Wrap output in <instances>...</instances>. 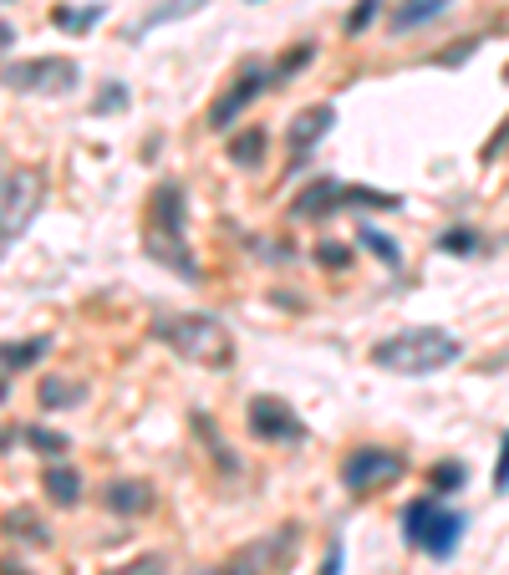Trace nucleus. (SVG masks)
<instances>
[{
    "label": "nucleus",
    "mask_w": 509,
    "mask_h": 575,
    "mask_svg": "<svg viewBox=\"0 0 509 575\" xmlns=\"http://www.w3.org/2000/svg\"><path fill=\"white\" fill-rule=\"evenodd\" d=\"M82 67L72 57H26V61H6V87L11 92H31V97H51V92H72Z\"/></svg>",
    "instance_id": "8"
},
{
    "label": "nucleus",
    "mask_w": 509,
    "mask_h": 575,
    "mask_svg": "<svg viewBox=\"0 0 509 575\" xmlns=\"http://www.w3.org/2000/svg\"><path fill=\"white\" fill-rule=\"evenodd\" d=\"M183 225H189V205H183L179 179L153 184L148 215H143V255L158 265H169L173 276L199 280V260H194V250H189V240H183Z\"/></svg>",
    "instance_id": "1"
},
{
    "label": "nucleus",
    "mask_w": 509,
    "mask_h": 575,
    "mask_svg": "<svg viewBox=\"0 0 509 575\" xmlns=\"http://www.w3.org/2000/svg\"><path fill=\"white\" fill-rule=\"evenodd\" d=\"M489 153H509V122H505V132H499L495 143H489Z\"/></svg>",
    "instance_id": "34"
},
{
    "label": "nucleus",
    "mask_w": 509,
    "mask_h": 575,
    "mask_svg": "<svg viewBox=\"0 0 509 575\" xmlns=\"http://www.w3.org/2000/svg\"><path fill=\"white\" fill-rule=\"evenodd\" d=\"M194 428H199V438H209V448H214V464H224V468H240V458H234V448H230V444H219V438H214V423H209L204 413H194Z\"/></svg>",
    "instance_id": "25"
},
{
    "label": "nucleus",
    "mask_w": 509,
    "mask_h": 575,
    "mask_svg": "<svg viewBox=\"0 0 509 575\" xmlns=\"http://www.w3.org/2000/svg\"><path fill=\"white\" fill-rule=\"evenodd\" d=\"M377 11H382V0H357V11L347 16V37H362L367 26L377 21Z\"/></svg>",
    "instance_id": "29"
},
{
    "label": "nucleus",
    "mask_w": 509,
    "mask_h": 575,
    "mask_svg": "<svg viewBox=\"0 0 509 575\" xmlns=\"http://www.w3.org/2000/svg\"><path fill=\"white\" fill-rule=\"evenodd\" d=\"M244 413H250L255 438H266V444H306V423L291 413V403H280L270 393H255Z\"/></svg>",
    "instance_id": "10"
},
{
    "label": "nucleus",
    "mask_w": 509,
    "mask_h": 575,
    "mask_svg": "<svg viewBox=\"0 0 509 575\" xmlns=\"http://www.w3.org/2000/svg\"><path fill=\"white\" fill-rule=\"evenodd\" d=\"M37 205H41V168H31V163L6 168V205H0L6 209V215H0V240H6V250L21 240V229L31 225Z\"/></svg>",
    "instance_id": "9"
},
{
    "label": "nucleus",
    "mask_w": 509,
    "mask_h": 575,
    "mask_svg": "<svg viewBox=\"0 0 509 575\" xmlns=\"http://www.w3.org/2000/svg\"><path fill=\"white\" fill-rule=\"evenodd\" d=\"M122 108H128V87H122V82H108L98 97H92V112H98V118H108V112H122Z\"/></svg>",
    "instance_id": "26"
},
{
    "label": "nucleus",
    "mask_w": 509,
    "mask_h": 575,
    "mask_svg": "<svg viewBox=\"0 0 509 575\" xmlns=\"http://www.w3.org/2000/svg\"><path fill=\"white\" fill-rule=\"evenodd\" d=\"M311 57H316V41H296V47L286 51V57H280V61H276L280 82H286V77H291V72H301V67H306V61H311Z\"/></svg>",
    "instance_id": "27"
},
{
    "label": "nucleus",
    "mask_w": 509,
    "mask_h": 575,
    "mask_svg": "<svg viewBox=\"0 0 509 575\" xmlns=\"http://www.w3.org/2000/svg\"><path fill=\"white\" fill-rule=\"evenodd\" d=\"M463 484H469V468H463L459 458H443V464L428 468V494H438V499H443V494H459Z\"/></svg>",
    "instance_id": "21"
},
{
    "label": "nucleus",
    "mask_w": 509,
    "mask_h": 575,
    "mask_svg": "<svg viewBox=\"0 0 509 575\" xmlns=\"http://www.w3.org/2000/svg\"><path fill=\"white\" fill-rule=\"evenodd\" d=\"M443 11H449V0H402L398 11L388 16V26L392 31H412V26L433 21V16H443Z\"/></svg>",
    "instance_id": "17"
},
{
    "label": "nucleus",
    "mask_w": 509,
    "mask_h": 575,
    "mask_svg": "<svg viewBox=\"0 0 509 575\" xmlns=\"http://www.w3.org/2000/svg\"><path fill=\"white\" fill-rule=\"evenodd\" d=\"M102 16H108V6H57L51 26H57V31H92Z\"/></svg>",
    "instance_id": "22"
},
{
    "label": "nucleus",
    "mask_w": 509,
    "mask_h": 575,
    "mask_svg": "<svg viewBox=\"0 0 509 575\" xmlns=\"http://www.w3.org/2000/svg\"><path fill=\"white\" fill-rule=\"evenodd\" d=\"M495 494H509V433H505L499 458H495Z\"/></svg>",
    "instance_id": "32"
},
{
    "label": "nucleus",
    "mask_w": 509,
    "mask_h": 575,
    "mask_svg": "<svg viewBox=\"0 0 509 575\" xmlns=\"http://www.w3.org/2000/svg\"><path fill=\"white\" fill-rule=\"evenodd\" d=\"M296 545H301V525H280L270 535L240 545L224 565H209V571H194V575H286L296 561Z\"/></svg>",
    "instance_id": "5"
},
{
    "label": "nucleus",
    "mask_w": 509,
    "mask_h": 575,
    "mask_svg": "<svg viewBox=\"0 0 509 575\" xmlns=\"http://www.w3.org/2000/svg\"><path fill=\"white\" fill-rule=\"evenodd\" d=\"M316 265H327V270H341V265H352V245L321 240V245H316Z\"/></svg>",
    "instance_id": "28"
},
{
    "label": "nucleus",
    "mask_w": 509,
    "mask_h": 575,
    "mask_svg": "<svg viewBox=\"0 0 509 575\" xmlns=\"http://www.w3.org/2000/svg\"><path fill=\"white\" fill-rule=\"evenodd\" d=\"M153 341L183 357L189 367H204V371H224L234 361V331L219 316L204 311H163L153 316Z\"/></svg>",
    "instance_id": "2"
},
{
    "label": "nucleus",
    "mask_w": 509,
    "mask_h": 575,
    "mask_svg": "<svg viewBox=\"0 0 509 575\" xmlns=\"http://www.w3.org/2000/svg\"><path fill=\"white\" fill-rule=\"evenodd\" d=\"M82 397H87V387H82V383H67V377H57V371H51V377H41V387H37V403H41L47 413L77 408Z\"/></svg>",
    "instance_id": "16"
},
{
    "label": "nucleus",
    "mask_w": 509,
    "mask_h": 575,
    "mask_svg": "<svg viewBox=\"0 0 509 575\" xmlns=\"http://www.w3.org/2000/svg\"><path fill=\"white\" fill-rule=\"evenodd\" d=\"M357 245H367L388 270H402V245L392 240V235H382V229H372V225H357Z\"/></svg>",
    "instance_id": "19"
},
{
    "label": "nucleus",
    "mask_w": 509,
    "mask_h": 575,
    "mask_svg": "<svg viewBox=\"0 0 509 575\" xmlns=\"http://www.w3.org/2000/svg\"><path fill=\"white\" fill-rule=\"evenodd\" d=\"M408 474V458L398 448H382V444H362L347 454L341 464V489L347 494H372V489H388Z\"/></svg>",
    "instance_id": "6"
},
{
    "label": "nucleus",
    "mask_w": 509,
    "mask_h": 575,
    "mask_svg": "<svg viewBox=\"0 0 509 575\" xmlns=\"http://www.w3.org/2000/svg\"><path fill=\"white\" fill-rule=\"evenodd\" d=\"M41 489H47L51 504H61V509H72L77 499H82V474L67 464H51L47 474H41Z\"/></svg>",
    "instance_id": "14"
},
{
    "label": "nucleus",
    "mask_w": 509,
    "mask_h": 575,
    "mask_svg": "<svg viewBox=\"0 0 509 575\" xmlns=\"http://www.w3.org/2000/svg\"><path fill=\"white\" fill-rule=\"evenodd\" d=\"M321 575H341V539H327V561H321Z\"/></svg>",
    "instance_id": "33"
},
{
    "label": "nucleus",
    "mask_w": 509,
    "mask_h": 575,
    "mask_svg": "<svg viewBox=\"0 0 509 575\" xmlns=\"http://www.w3.org/2000/svg\"><path fill=\"white\" fill-rule=\"evenodd\" d=\"M331 122H337V108H331V102H316V108L296 112V122H291V153H296V158L311 153V148L327 138Z\"/></svg>",
    "instance_id": "12"
},
{
    "label": "nucleus",
    "mask_w": 509,
    "mask_h": 575,
    "mask_svg": "<svg viewBox=\"0 0 509 575\" xmlns=\"http://www.w3.org/2000/svg\"><path fill=\"white\" fill-rule=\"evenodd\" d=\"M47 351H51V336H37V341H26V347L21 341H6V383H11L21 367H37Z\"/></svg>",
    "instance_id": "20"
},
{
    "label": "nucleus",
    "mask_w": 509,
    "mask_h": 575,
    "mask_svg": "<svg viewBox=\"0 0 509 575\" xmlns=\"http://www.w3.org/2000/svg\"><path fill=\"white\" fill-rule=\"evenodd\" d=\"M102 575H163V561H158V555H138V561L112 565V571H102Z\"/></svg>",
    "instance_id": "31"
},
{
    "label": "nucleus",
    "mask_w": 509,
    "mask_h": 575,
    "mask_svg": "<svg viewBox=\"0 0 509 575\" xmlns=\"http://www.w3.org/2000/svg\"><path fill=\"white\" fill-rule=\"evenodd\" d=\"M438 250H443V255H453V260H463V255H473V250H479V229H469V225H453V229H443V235H438Z\"/></svg>",
    "instance_id": "23"
},
{
    "label": "nucleus",
    "mask_w": 509,
    "mask_h": 575,
    "mask_svg": "<svg viewBox=\"0 0 509 575\" xmlns=\"http://www.w3.org/2000/svg\"><path fill=\"white\" fill-rule=\"evenodd\" d=\"M6 529H26V539H37V545H47V525H41L37 515H26V509H21V515L11 509V515H6Z\"/></svg>",
    "instance_id": "30"
},
{
    "label": "nucleus",
    "mask_w": 509,
    "mask_h": 575,
    "mask_svg": "<svg viewBox=\"0 0 509 575\" xmlns=\"http://www.w3.org/2000/svg\"><path fill=\"white\" fill-rule=\"evenodd\" d=\"M224 148H230V163L234 168H260V163H266L270 138H266V128H244V132H234Z\"/></svg>",
    "instance_id": "15"
},
{
    "label": "nucleus",
    "mask_w": 509,
    "mask_h": 575,
    "mask_svg": "<svg viewBox=\"0 0 509 575\" xmlns=\"http://www.w3.org/2000/svg\"><path fill=\"white\" fill-rule=\"evenodd\" d=\"M102 499H108L112 515H148V509H153V484H143V479H112Z\"/></svg>",
    "instance_id": "13"
},
{
    "label": "nucleus",
    "mask_w": 509,
    "mask_h": 575,
    "mask_svg": "<svg viewBox=\"0 0 509 575\" xmlns=\"http://www.w3.org/2000/svg\"><path fill=\"white\" fill-rule=\"evenodd\" d=\"M276 82H280V72H276V67H266V61H244L240 72H234V82L224 87V92H219L214 102H209L204 122H209V128H214V132H224L234 118H240L244 108H250L255 97H266Z\"/></svg>",
    "instance_id": "7"
},
{
    "label": "nucleus",
    "mask_w": 509,
    "mask_h": 575,
    "mask_svg": "<svg viewBox=\"0 0 509 575\" xmlns=\"http://www.w3.org/2000/svg\"><path fill=\"white\" fill-rule=\"evenodd\" d=\"M459 357V336L443 331V326H408V331H392L388 341L372 347V367L392 371V377H428V371L449 367Z\"/></svg>",
    "instance_id": "3"
},
{
    "label": "nucleus",
    "mask_w": 509,
    "mask_h": 575,
    "mask_svg": "<svg viewBox=\"0 0 509 575\" xmlns=\"http://www.w3.org/2000/svg\"><path fill=\"white\" fill-rule=\"evenodd\" d=\"M209 0H163L158 11H148L143 21L128 31V37H143V31H158V26H169V21H179V16H194V11H204Z\"/></svg>",
    "instance_id": "18"
},
{
    "label": "nucleus",
    "mask_w": 509,
    "mask_h": 575,
    "mask_svg": "<svg viewBox=\"0 0 509 575\" xmlns=\"http://www.w3.org/2000/svg\"><path fill=\"white\" fill-rule=\"evenodd\" d=\"M463 529H469L463 509L443 504L438 494H423V499H412L408 509H402V539H408L412 551H428L433 561H449V555L459 551Z\"/></svg>",
    "instance_id": "4"
},
{
    "label": "nucleus",
    "mask_w": 509,
    "mask_h": 575,
    "mask_svg": "<svg viewBox=\"0 0 509 575\" xmlns=\"http://www.w3.org/2000/svg\"><path fill=\"white\" fill-rule=\"evenodd\" d=\"M337 209H347V184L327 174V179H311L301 194H296L291 215L296 219H327V215H337Z\"/></svg>",
    "instance_id": "11"
},
{
    "label": "nucleus",
    "mask_w": 509,
    "mask_h": 575,
    "mask_svg": "<svg viewBox=\"0 0 509 575\" xmlns=\"http://www.w3.org/2000/svg\"><path fill=\"white\" fill-rule=\"evenodd\" d=\"M505 82H509V61H505Z\"/></svg>",
    "instance_id": "35"
},
{
    "label": "nucleus",
    "mask_w": 509,
    "mask_h": 575,
    "mask_svg": "<svg viewBox=\"0 0 509 575\" xmlns=\"http://www.w3.org/2000/svg\"><path fill=\"white\" fill-rule=\"evenodd\" d=\"M21 438L37 448V454H47V458H61L67 448H72V444H67V433H57V428H21Z\"/></svg>",
    "instance_id": "24"
}]
</instances>
